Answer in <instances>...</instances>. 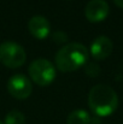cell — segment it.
Listing matches in <instances>:
<instances>
[{"label":"cell","instance_id":"12","mask_svg":"<svg viewBox=\"0 0 123 124\" xmlns=\"http://www.w3.org/2000/svg\"><path fill=\"white\" fill-rule=\"evenodd\" d=\"M0 124H4V123H2V122H1V121H0Z\"/></svg>","mask_w":123,"mask_h":124},{"label":"cell","instance_id":"6","mask_svg":"<svg viewBox=\"0 0 123 124\" xmlns=\"http://www.w3.org/2000/svg\"><path fill=\"white\" fill-rule=\"evenodd\" d=\"M110 7L105 0H90L84 10L86 18L92 23H99L104 21L109 15Z\"/></svg>","mask_w":123,"mask_h":124},{"label":"cell","instance_id":"5","mask_svg":"<svg viewBox=\"0 0 123 124\" xmlns=\"http://www.w3.org/2000/svg\"><path fill=\"white\" fill-rule=\"evenodd\" d=\"M32 82L29 78L22 74L13 75L7 82V90L8 93L16 99H27L32 94Z\"/></svg>","mask_w":123,"mask_h":124},{"label":"cell","instance_id":"4","mask_svg":"<svg viewBox=\"0 0 123 124\" xmlns=\"http://www.w3.org/2000/svg\"><path fill=\"white\" fill-rule=\"evenodd\" d=\"M27 53L24 48L13 41H5L0 45V62L11 69H17L25 63Z\"/></svg>","mask_w":123,"mask_h":124},{"label":"cell","instance_id":"1","mask_svg":"<svg viewBox=\"0 0 123 124\" xmlns=\"http://www.w3.org/2000/svg\"><path fill=\"white\" fill-rule=\"evenodd\" d=\"M88 105L94 115L107 117L112 115L118 106L117 93L110 85L97 84L89 90Z\"/></svg>","mask_w":123,"mask_h":124},{"label":"cell","instance_id":"3","mask_svg":"<svg viewBox=\"0 0 123 124\" xmlns=\"http://www.w3.org/2000/svg\"><path fill=\"white\" fill-rule=\"evenodd\" d=\"M30 78L41 87H46L54 81L57 76L56 66L47 59L39 58L32 62L29 66Z\"/></svg>","mask_w":123,"mask_h":124},{"label":"cell","instance_id":"2","mask_svg":"<svg viewBox=\"0 0 123 124\" xmlns=\"http://www.w3.org/2000/svg\"><path fill=\"white\" fill-rule=\"evenodd\" d=\"M54 60L59 71L73 72L87 63L88 51L82 43L70 42L57 52Z\"/></svg>","mask_w":123,"mask_h":124},{"label":"cell","instance_id":"10","mask_svg":"<svg viewBox=\"0 0 123 124\" xmlns=\"http://www.w3.org/2000/svg\"><path fill=\"white\" fill-rule=\"evenodd\" d=\"M25 117L21 111L12 110L5 117V124H24Z\"/></svg>","mask_w":123,"mask_h":124},{"label":"cell","instance_id":"9","mask_svg":"<svg viewBox=\"0 0 123 124\" xmlns=\"http://www.w3.org/2000/svg\"><path fill=\"white\" fill-rule=\"evenodd\" d=\"M68 124H89L90 123V117L87 111L84 110H75L73 111L66 119Z\"/></svg>","mask_w":123,"mask_h":124},{"label":"cell","instance_id":"7","mask_svg":"<svg viewBox=\"0 0 123 124\" xmlns=\"http://www.w3.org/2000/svg\"><path fill=\"white\" fill-rule=\"evenodd\" d=\"M114 49V43L107 36H98L90 45V54L95 60L106 59Z\"/></svg>","mask_w":123,"mask_h":124},{"label":"cell","instance_id":"8","mask_svg":"<svg viewBox=\"0 0 123 124\" xmlns=\"http://www.w3.org/2000/svg\"><path fill=\"white\" fill-rule=\"evenodd\" d=\"M28 29L35 39L43 40L48 36V34L51 31V25H49V22L45 17L34 16L28 22Z\"/></svg>","mask_w":123,"mask_h":124},{"label":"cell","instance_id":"11","mask_svg":"<svg viewBox=\"0 0 123 124\" xmlns=\"http://www.w3.org/2000/svg\"><path fill=\"white\" fill-rule=\"evenodd\" d=\"M114 2L118 6V7H121V8H123V0H114Z\"/></svg>","mask_w":123,"mask_h":124}]
</instances>
